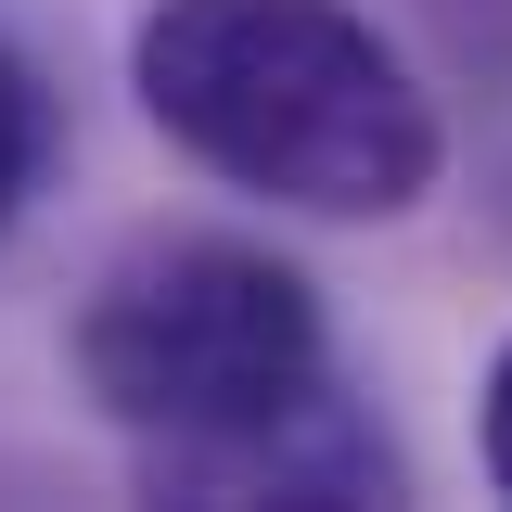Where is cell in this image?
Instances as JSON below:
<instances>
[{
    "instance_id": "obj_3",
    "label": "cell",
    "mask_w": 512,
    "mask_h": 512,
    "mask_svg": "<svg viewBox=\"0 0 512 512\" xmlns=\"http://www.w3.org/2000/svg\"><path fill=\"white\" fill-rule=\"evenodd\" d=\"M154 487L167 500H384V448L333 410V384L295 397L282 423L218 448H154Z\"/></svg>"
},
{
    "instance_id": "obj_4",
    "label": "cell",
    "mask_w": 512,
    "mask_h": 512,
    "mask_svg": "<svg viewBox=\"0 0 512 512\" xmlns=\"http://www.w3.org/2000/svg\"><path fill=\"white\" fill-rule=\"evenodd\" d=\"M39 141H52V128H39V77L0 52V218L26 205V180H39Z\"/></svg>"
},
{
    "instance_id": "obj_2",
    "label": "cell",
    "mask_w": 512,
    "mask_h": 512,
    "mask_svg": "<svg viewBox=\"0 0 512 512\" xmlns=\"http://www.w3.org/2000/svg\"><path fill=\"white\" fill-rule=\"evenodd\" d=\"M77 384L154 448H218L320 397V295L256 244H154L77 320Z\"/></svg>"
},
{
    "instance_id": "obj_1",
    "label": "cell",
    "mask_w": 512,
    "mask_h": 512,
    "mask_svg": "<svg viewBox=\"0 0 512 512\" xmlns=\"http://www.w3.org/2000/svg\"><path fill=\"white\" fill-rule=\"evenodd\" d=\"M128 64L141 116L269 205L397 218L436 192V103L346 0H154Z\"/></svg>"
},
{
    "instance_id": "obj_5",
    "label": "cell",
    "mask_w": 512,
    "mask_h": 512,
    "mask_svg": "<svg viewBox=\"0 0 512 512\" xmlns=\"http://www.w3.org/2000/svg\"><path fill=\"white\" fill-rule=\"evenodd\" d=\"M487 474H500V500H512V346H500V372H487Z\"/></svg>"
}]
</instances>
